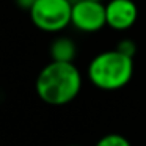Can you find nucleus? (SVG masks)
Segmentation results:
<instances>
[{
    "instance_id": "nucleus-1",
    "label": "nucleus",
    "mask_w": 146,
    "mask_h": 146,
    "mask_svg": "<svg viewBox=\"0 0 146 146\" xmlns=\"http://www.w3.org/2000/svg\"><path fill=\"white\" fill-rule=\"evenodd\" d=\"M36 93L49 105H66L77 98L82 88V76L74 63L50 61L36 77Z\"/></svg>"
},
{
    "instance_id": "nucleus-2",
    "label": "nucleus",
    "mask_w": 146,
    "mask_h": 146,
    "mask_svg": "<svg viewBox=\"0 0 146 146\" xmlns=\"http://www.w3.org/2000/svg\"><path fill=\"white\" fill-rule=\"evenodd\" d=\"M133 58L121 54L118 49L98 54L88 64V79L94 86L115 91L132 80Z\"/></svg>"
},
{
    "instance_id": "nucleus-3",
    "label": "nucleus",
    "mask_w": 146,
    "mask_h": 146,
    "mask_svg": "<svg viewBox=\"0 0 146 146\" xmlns=\"http://www.w3.org/2000/svg\"><path fill=\"white\" fill-rule=\"evenodd\" d=\"M71 11L72 3L69 0H36L29 13L36 29L57 33L71 24Z\"/></svg>"
},
{
    "instance_id": "nucleus-4",
    "label": "nucleus",
    "mask_w": 146,
    "mask_h": 146,
    "mask_svg": "<svg viewBox=\"0 0 146 146\" xmlns=\"http://www.w3.org/2000/svg\"><path fill=\"white\" fill-rule=\"evenodd\" d=\"M71 24L85 33L99 32L107 25L105 5L98 0H77L76 3H72Z\"/></svg>"
},
{
    "instance_id": "nucleus-5",
    "label": "nucleus",
    "mask_w": 146,
    "mask_h": 146,
    "mask_svg": "<svg viewBox=\"0 0 146 146\" xmlns=\"http://www.w3.org/2000/svg\"><path fill=\"white\" fill-rule=\"evenodd\" d=\"M138 8L132 0H110L105 5L107 25L113 30L123 32L137 22Z\"/></svg>"
},
{
    "instance_id": "nucleus-6",
    "label": "nucleus",
    "mask_w": 146,
    "mask_h": 146,
    "mask_svg": "<svg viewBox=\"0 0 146 146\" xmlns=\"http://www.w3.org/2000/svg\"><path fill=\"white\" fill-rule=\"evenodd\" d=\"M77 55V46L68 36H60L50 44V58L52 61H66L72 63Z\"/></svg>"
},
{
    "instance_id": "nucleus-7",
    "label": "nucleus",
    "mask_w": 146,
    "mask_h": 146,
    "mask_svg": "<svg viewBox=\"0 0 146 146\" xmlns=\"http://www.w3.org/2000/svg\"><path fill=\"white\" fill-rule=\"evenodd\" d=\"M94 146H132L130 141L124 135L119 133H107L102 138H99V141Z\"/></svg>"
},
{
    "instance_id": "nucleus-8",
    "label": "nucleus",
    "mask_w": 146,
    "mask_h": 146,
    "mask_svg": "<svg viewBox=\"0 0 146 146\" xmlns=\"http://www.w3.org/2000/svg\"><path fill=\"white\" fill-rule=\"evenodd\" d=\"M116 49L121 52V54L127 55V57H132L137 54V44L132 41V39H121L119 42H118Z\"/></svg>"
},
{
    "instance_id": "nucleus-9",
    "label": "nucleus",
    "mask_w": 146,
    "mask_h": 146,
    "mask_svg": "<svg viewBox=\"0 0 146 146\" xmlns=\"http://www.w3.org/2000/svg\"><path fill=\"white\" fill-rule=\"evenodd\" d=\"M36 0H16V3L19 8H22V10H30V8L33 7V3H35Z\"/></svg>"
},
{
    "instance_id": "nucleus-10",
    "label": "nucleus",
    "mask_w": 146,
    "mask_h": 146,
    "mask_svg": "<svg viewBox=\"0 0 146 146\" xmlns=\"http://www.w3.org/2000/svg\"><path fill=\"white\" fill-rule=\"evenodd\" d=\"M69 146H79V145H69Z\"/></svg>"
},
{
    "instance_id": "nucleus-11",
    "label": "nucleus",
    "mask_w": 146,
    "mask_h": 146,
    "mask_svg": "<svg viewBox=\"0 0 146 146\" xmlns=\"http://www.w3.org/2000/svg\"><path fill=\"white\" fill-rule=\"evenodd\" d=\"M98 2H102V0H98Z\"/></svg>"
}]
</instances>
